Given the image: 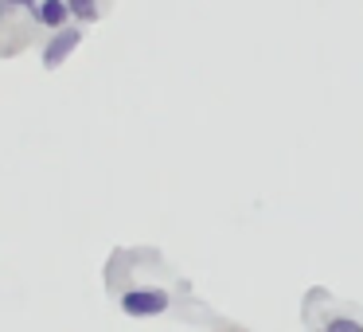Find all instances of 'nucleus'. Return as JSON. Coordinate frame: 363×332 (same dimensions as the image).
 Returning a JSON list of instances; mask_svg holds the SVG:
<instances>
[{
    "label": "nucleus",
    "instance_id": "7",
    "mask_svg": "<svg viewBox=\"0 0 363 332\" xmlns=\"http://www.w3.org/2000/svg\"><path fill=\"white\" fill-rule=\"evenodd\" d=\"M9 9H12L9 0H0V24H4V20H9Z\"/></svg>",
    "mask_w": 363,
    "mask_h": 332
},
{
    "label": "nucleus",
    "instance_id": "4",
    "mask_svg": "<svg viewBox=\"0 0 363 332\" xmlns=\"http://www.w3.org/2000/svg\"><path fill=\"white\" fill-rule=\"evenodd\" d=\"M71 4V16L82 20V24H94L98 20V0H67Z\"/></svg>",
    "mask_w": 363,
    "mask_h": 332
},
{
    "label": "nucleus",
    "instance_id": "5",
    "mask_svg": "<svg viewBox=\"0 0 363 332\" xmlns=\"http://www.w3.org/2000/svg\"><path fill=\"white\" fill-rule=\"evenodd\" d=\"M328 328H344V332H363L355 321H328Z\"/></svg>",
    "mask_w": 363,
    "mask_h": 332
},
{
    "label": "nucleus",
    "instance_id": "3",
    "mask_svg": "<svg viewBox=\"0 0 363 332\" xmlns=\"http://www.w3.org/2000/svg\"><path fill=\"white\" fill-rule=\"evenodd\" d=\"M35 20H40L43 28H51V32H59V28H67V20H71V4H67V0H40V4H35Z\"/></svg>",
    "mask_w": 363,
    "mask_h": 332
},
{
    "label": "nucleus",
    "instance_id": "6",
    "mask_svg": "<svg viewBox=\"0 0 363 332\" xmlns=\"http://www.w3.org/2000/svg\"><path fill=\"white\" fill-rule=\"evenodd\" d=\"M12 9H35V4H40V0H9Z\"/></svg>",
    "mask_w": 363,
    "mask_h": 332
},
{
    "label": "nucleus",
    "instance_id": "2",
    "mask_svg": "<svg viewBox=\"0 0 363 332\" xmlns=\"http://www.w3.org/2000/svg\"><path fill=\"white\" fill-rule=\"evenodd\" d=\"M79 43H82V32H79V28H59L55 40H51L48 51H43V67H48V71H55V67L63 63V59L71 55Z\"/></svg>",
    "mask_w": 363,
    "mask_h": 332
},
{
    "label": "nucleus",
    "instance_id": "1",
    "mask_svg": "<svg viewBox=\"0 0 363 332\" xmlns=\"http://www.w3.org/2000/svg\"><path fill=\"white\" fill-rule=\"evenodd\" d=\"M121 309L129 316H157L168 309V293L164 289H125L121 293Z\"/></svg>",
    "mask_w": 363,
    "mask_h": 332
}]
</instances>
